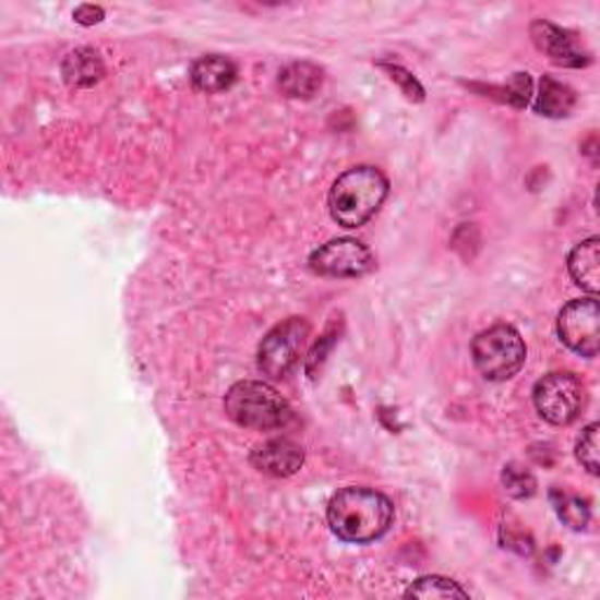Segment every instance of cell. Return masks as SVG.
<instances>
[{
    "label": "cell",
    "instance_id": "12",
    "mask_svg": "<svg viewBox=\"0 0 600 600\" xmlns=\"http://www.w3.org/2000/svg\"><path fill=\"white\" fill-rule=\"evenodd\" d=\"M61 75H64V83L73 89L94 87L106 75L104 59L92 47H77L61 61Z\"/></svg>",
    "mask_w": 600,
    "mask_h": 600
},
{
    "label": "cell",
    "instance_id": "13",
    "mask_svg": "<svg viewBox=\"0 0 600 600\" xmlns=\"http://www.w3.org/2000/svg\"><path fill=\"white\" fill-rule=\"evenodd\" d=\"M567 271L575 279L577 287H581L587 293L598 296L600 291V240L598 237H589V240L579 242L571 256H567Z\"/></svg>",
    "mask_w": 600,
    "mask_h": 600
},
{
    "label": "cell",
    "instance_id": "11",
    "mask_svg": "<svg viewBox=\"0 0 600 600\" xmlns=\"http://www.w3.org/2000/svg\"><path fill=\"white\" fill-rule=\"evenodd\" d=\"M191 81L197 92L204 94H220L235 85L237 67L235 61L224 55H207L200 57L191 69Z\"/></svg>",
    "mask_w": 600,
    "mask_h": 600
},
{
    "label": "cell",
    "instance_id": "19",
    "mask_svg": "<svg viewBox=\"0 0 600 600\" xmlns=\"http://www.w3.org/2000/svg\"><path fill=\"white\" fill-rule=\"evenodd\" d=\"M598 422H591L587 430L581 432L579 441H577V460L581 463V467L587 469L589 473H598Z\"/></svg>",
    "mask_w": 600,
    "mask_h": 600
},
{
    "label": "cell",
    "instance_id": "3",
    "mask_svg": "<svg viewBox=\"0 0 600 600\" xmlns=\"http://www.w3.org/2000/svg\"><path fill=\"white\" fill-rule=\"evenodd\" d=\"M226 416L247 430L271 432L287 428L293 418V410L281 399V394L261 381L235 383L224 399Z\"/></svg>",
    "mask_w": 600,
    "mask_h": 600
},
{
    "label": "cell",
    "instance_id": "21",
    "mask_svg": "<svg viewBox=\"0 0 600 600\" xmlns=\"http://www.w3.org/2000/svg\"><path fill=\"white\" fill-rule=\"evenodd\" d=\"M530 89H532V81H530V75L528 73H516L514 75V81L507 89V101H512L514 106L518 108H524L528 106L530 101Z\"/></svg>",
    "mask_w": 600,
    "mask_h": 600
},
{
    "label": "cell",
    "instance_id": "4",
    "mask_svg": "<svg viewBox=\"0 0 600 600\" xmlns=\"http://www.w3.org/2000/svg\"><path fill=\"white\" fill-rule=\"evenodd\" d=\"M526 343L509 324H495L471 340V359L485 381L504 383L526 364Z\"/></svg>",
    "mask_w": 600,
    "mask_h": 600
},
{
    "label": "cell",
    "instance_id": "7",
    "mask_svg": "<svg viewBox=\"0 0 600 600\" xmlns=\"http://www.w3.org/2000/svg\"><path fill=\"white\" fill-rule=\"evenodd\" d=\"M310 271L322 277H364L375 267V259L367 244H361L352 237H340L331 240L324 247L314 249L310 256Z\"/></svg>",
    "mask_w": 600,
    "mask_h": 600
},
{
    "label": "cell",
    "instance_id": "9",
    "mask_svg": "<svg viewBox=\"0 0 600 600\" xmlns=\"http://www.w3.org/2000/svg\"><path fill=\"white\" fill-rule=\"evenodd\" d=\"M530 36L537 45V50L544 52L556 67L581 69L591 64V52L584 50L581 43L575 34H571V31H565L547 20H537L530 26Z\"/></svg>",
    "mask_w": 600,
    "mask_h": 600
},
{
    "label": "cell",
    "instance_id": "5",
    "mask_svg": "<svg viewBox=\"0 0 600 600\" xmlns=\"http://www.w3.org/2000/svg\"><path fill=\"white\" fill-rule=\"evenodd\" d=\"M587 385L575 373L567 371H554L540 377L532 389L537 413L549 424H556V428L573 424L581 416V410L587 408Z\"/></svg>",
    "mask_w": 600,
    "mask_h": 600
},
{
    "label": "cell",
    "instance_id": "14",
    "mask_svg": "<svg viewBox=\"0 0 600 600\" xmlns=\"http://www.w3.org/2000/svg\"><path fill=\"white\" fill-rule=\"evenodd\" d=\"M324 71L312 61H293L279 71V87L291 99H312L322 89Z\"/></svg>",
    "mask_w": 600,
    "mask_h": 600
},
{
    "label": "cell",
    "instance_id": "17",
    "mask_svg": "<svg viewBox=\"0 0 600 600\" xmlns=\"http://www.w3.org/2000/svg\"><path fill=\"white\" fill-rule=\"evenodd\" d=\"M406 598H469L460 584L448 577H420L406 589Z\"/></svg>",
    "mask_w": 600,
    "mask_h": 600
},
{
    "label": "cell",
    "instance_id": "10",
    "mask_svg": "<svg viewBox=\"0 0 600 600\" xmlns=\"http://www.w3.org/2000/svg\"><path fill=\"white\" fill-rule=\"evenodd\" d=\"M249 460L261 473H267V477L287 479V477H293V473L303 467L305 453L296 444V441L279 436L256 446Z\"/></svg>",
    "mask_w": 600,
    "mask_h": 600
},
{
    "label": "cell",
    "instance_id": "8",
    "mask_svg": "<svg viewBox=\"0 0 600 600\" xmlns=\"http://www.w3.org/2000/svg\"><path fill=\"white\" fill-rule=\"evenodd\" d=\"M559 338L579 357L593 359L600 347V308L598 300L579 298L571 300L559 314Z\"/></svg>",
    "mask_w": 600,
    "mask_h": 600
},
{
    "label": "cell",
    "instance_id": "6",
    "mask_svg": "<svg viewBox=\"0 0 600 600\" xmlns=\"http://www.w3.org/2000/svg\"><path fill=\"white\" fill-rule=\"evenodd\" d=\"M310 338V324L300 317H291L277 324L259 345V369L263 375L281 381L300 361Z\"/></svg>",
    "mask_w": 600,
    "mask_h": 600
},
{
    "label": "cell",
    "instance_id": "20",
    "mask_svg": "<svg viewBox=\"0 0 600 600\" xmlns=\"http://www.w3.org/2000/svg\"><path fill=\"white\" fill-rule=\"evenodd\" d=\"M385 69H387L392 81L399 83V87L404 89V94L410 101H422L424 99V89L420 87V83L408 71H404L401 67H385Z\"/></svg>",
    "mask_w": 600,
    "mask_h": 600
},
{
    "label": "cell",
    "instance_id": "2",
    "mask_svg": "<svg viewBox=\"0 0 600 600\" xmlns=\"http://www.w3.org/2000/svg\"><path fill=\"white\" fill-rule=\"evenodd\" d=\"M389 193V181L385 173L371 167L359 165L347 169L334 181L328 193V212L338 226L352 230L364 224L381 212L383 202Z\"/></svg>",
    "mask_w": 600,
    "mask_h": 600
},
{
    "label": "cell",
    "instance_id": "15",
    "mask_svg": "<svg viewBox=\"0 0 600 600\" xmlns=\"http://www.w3.org/2000/svg\"><path fill=\"white\" fill-rule=\"evenodd\" d=\"M577 104V94L573 87H567L565 83L554 81V77L544 75L540 81V92H537L535 99V110L544 118H565L573 113V108Z\"/></svg>",
    "mask_w": 600,
    "mask_h": 600
},
{
    "label": "cell",
    "instance_id": "18",
    "mask_svg": "<svg viewBox=\"0 0 600 600\" xmlns=\"http://www.w3.org/2000/svg\"><path fill=\"white\" fill-rule=\"evenodd\" d=\"M502 485L512 497L528 500L537 493V481L532 473L520 465H507L502 471Z\"/></svg>",
    "mask_w": 600,
    "mask_h": 600
},
{
    "label": "cell",
    "instance_id": "1",
    "mask_svg": "<svg viewBox=\"0 0 600 600\" xmlns=\"http://www.w3.org/2000/svg\"><path fill=\"white\" fill-rule=\"evenodd\" d=\"M328 526L343 542L371 544L392 528L394 504L373 488H343L328 502Z\"/></svg>",
    "mask_w": 600,
    "mask_h": 600
},
{
    "label": "cell",
    "instance_id": "16",
    "mask_svg": "<svg viewBox=\"0 0 600 600\" xmlns=\"http://www.w3.org/2000/svg\"><path fill=\"white\" fill-rule=\"evenodd\" d=\"M551 502H554V509L565 526H571L573 530H581L589 526L591 509H589L587 500H581L579 495H571L565 491H551Z\"/></svg>",
    "mask_w": 600,
    "mask_h": 600
},
{
    "label": "cell",
    "instance_id": "22",
    "mask_svg": "<svg viewBox=\"0 0 600 600\" xmlns=\"http://www.w3.org/2000/svg\"><path fill=\"white\" fill-rule=\"evenodd\" d=\"M104 10L99 5H81L73 12V20L81 26H94L104 20Z\"/></svg>",
    "mask_w": 600,
    "mask_h": 600
}]
</instances>
